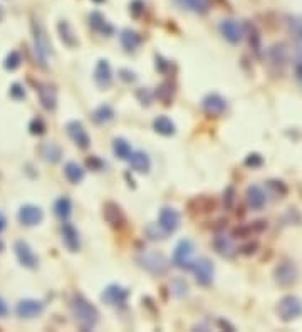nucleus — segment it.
Here are the masks:
<instances>
[{"mask_svg":"<svg viewBox=\"0 0 302 332\" xmlns=\"http://www.w3.org/2000/svg\"><path fill=\"white\" fill-rule=\"evenodd\" d=\"M20 62H22V57L20 54L17 51H12L7 57H5V62H4V68L7 71H15L20 68Z\"/></svg>","mask_w":302,"mask_h":332,"instance_id":"e433bc0d","label":"nucleus"},{"mask_svg":"<svg viewBox=\"0 0 302 332\" xmlns=\"http://www.w3.org/2000/svg\"><path fill=\"white\" fill-rule=\"evenodd\" d=\"M178 4L195 14H207L210 9V0H178Z\"/></svg>","mask_w":302,"mask_h":332,"instance_id":"7c9ffc66","label":"nucleus"},{"mask_svg":"<svg viewBox=\"0 0 302 332\" xmlns=\"http://www.w3.org/2000/svg\"><path fill=\"white\" fill-rule=\"evenodd\" d=\"M44 220V211L35 205H24L19 210V222L26 227H35Z\"/></svg>","mask_w":302,"mask_h":332,"instance_id":"f3484780","label":"nucleus"},{"mask_svg":"<svg viewBox=\"0 0 302 332\" xmlns=\"http://www.w3.org/2000/svg\"><path fill=\"white\" fill-rule=\"evenodd\" d=\"M295 77H297L299 84L302 86V52L295 59Z\"/></svg>","mask_w":302,"mask_h":332,"instance_id":"3c124183","label":"nucleus"},{"mask_svg":"<svg viewBox=\"0 0 302 332\" xmlns=\"http://www.w3.org/2000/svg\"><path fill=\"white\" fill-rule=\"evenodd\" d=\"M270 188H274V191H277L279 195H287V186L282 183V181H269Z\"/></svg>","mask_w":302,"mask_h":332,"instance_id":"49530a36","label":"nucleus"},{"mask_svg":"<svg viewBox=\"0 0 302 332\" xmlns=\"http://www.w3.org/2000/svg\"><path fill=\"white\" fill-rule=\"evenodd\" d=\"M136 262L140 263L141 269H144L153 275H163V274H166L168 269H170L168 258L163 255L161 252H156V250H146V252L140 253Z\"/></svg>","mask_w":302,"mask_h":332,"instance_id":"f03ea898","label":"nucleus"},{"mask_svg":"<svg viewBox=\"0 0 302 332\" xmlns=\"http://www.w3.org/2000/svg\"><path fill=\"white\" fill-rule=\"evenodd\" d=\"M130 297V291L124 287L118 285V283H111L104 289V292L101 294V300L107 305L113 307H124Z\"/></svg>","mask_w":302,"mask_h":332,"instance_id":"0eeeda50","label":"nucleus"},{"mask_svg":"<svg viewBox=\"0 0 302 332\" xmlns=\"http://www.w3.org/2000/svg\"><path fill=\"white\" fill-rule=\"evenodd\" d=\"M119 77L124 82H135L136 81V74L133 71H130V69H121L119 71Z\"/></svg>","mask_w":302,"mask_h":332,"instance_id":"a18cd8bd","label":"nucleus"},{"mask_svg":"<svg viewBox=\"0 0 302 332\" xmlns=\"http://www.w3.org/2000/svg\"><path fill=\"white\" fill-rule=\"evenodd\" d=\"M37 94H39V101L42 107L46 111H54L57 106V93H56V87L52 86L49 82H37Z\"/></svg>","mask_w":302,"mask_h":332,"instance_id":"ddd939ff","label":"nucleus"},{"mask_svg":"<svg viewBox=\"0 0 302 332\" xmlns=\"http://www.w3.org/2000/svg\"><path fill=\"white\" fill-rule=\"evenodd\" d=\"M153 128L161 136H173L175 131H177V126H175V123L168 116H158V118H156L153 121Z\"/></svg>","mask_w":302,"mask_h":332,"instance_id":"393cba45","label":"nucleus"},{"mask_svg":"<svg viewBox=\"0 0 302 332\" xmlns=\"http://www.w3.org/2000/svg\"><path fill=\"white\" fill-rule=\"evenodd\" d=\"M245 165H247V166H250V168H257V166H261V165H262V156H261V154H257V153L249 154V156H247V160H245Z\"/></svg>","mask_w":302,"mask_h":332,"instance_id":"c03bdc74","label":"nucleus"},{"mask_svg":"<svg viewBox=\"0 0 302 332\" xmlns=\"http://www.w3.org/2000/svg\"><path fill=\"white\" fill-rule=\"evenodd\" d=\"M10 96H12L14 99H17V101L26 99V89H24L19 82L12 84V87H10Z\"/></svg>","mask_w":302,"mask_h":332,"instance_id":"79ce46f5","label":"nucleus"},{"mask_svg":"<svg viewBox=\"0 0 302 332\" xmlns=\"http://www.w3.org/2000/svg\"><path fill=\"white\" fill-rule=\"evenodd\" d=\"M173 94H175V89H173V84L171 82H163L156 89V98H158L165 106H170L171 101H173Z\"/></svg>","mask_w":302,"mask_h":332,"instance_id":"72a5a7b5","label":"nucleus"},{"mask_svg":"<svg viewBox=\"0 0 302 332\" xmlns=\"http://www.w3.org/2000/svg\"><path fill=\"white\" fill-rule=\"evenodd\" d=\"M64 174H66V178L69 180V183L77 185L84 180V174L86 173H84V170L77 165V163L69 161V163H66V166H64Z\"/></svg>","mask_w":302,"mask_h":332,"instance_id":"a878e982","label":"nucleus"},{"mask_svg":"<svg viewBox=\"0 0 302 332\" xmlns=\"http://www.w3.org/2000/svg\"><path fill=\"white\" fill-rule=\"evenodd\" d=\"M59 34H60V39H62V42L66 46H69V47H74L77 46V39H76V34H74V30H72V27L69 26L68 22L62 20L59 24Z\"/></svg>","mask_w":302,"mask_h":332,"instance_id":"473e14b6","label":"nucleus"},{"mask_svg":"<svg viewBox=\"0 0 302 332\" xmlns=\"http://www.w3.org/2000/svg\"><path fill=\"white\" fill-rule=\"evenodd\" d=\"M14 252H15L17 260H19V263L22 265V267H26V269H37L39 258L34 253V250L30 249V245L27 244V241L17 240L15 244H14Z\"/></svg>","mask_w":302,"mask_h":332,"instance_id":"1a4fd4ad","label":"nucleus"},{"mask_svg":"<svg viewBox=\"0 0 302 332\" xmlns=\"http://www.w3.org/2000/svg\"><path fill=\"white\" fill-rule=\"evenodd\" d=\"M93 119H94V123H98V124L111 123V121L114 119V109L110 104H102L93 113Z\"/></svg>","mask_w":302,"mask_h":332,"instance_id":"c756f323","label":"nucleus"},{"mask_svg":"<svg viewBox=\"0 0 302 332\" xmlns=\"http://www.w3.org/2000/svg\"><path fill=\"white\" fill-rule=\"evenodd\" d=\"M277 314L284 322H291L294 319L300 317L302 314V300L295 295H286L282 297L277 305Z\"/></svg>","mask_w":302,"mask_h":332,"instance_id":"423d86ee","label":"nucleus"},{"mask_svg":"<svg viewBox=\"0 0 302 332\" xmlns=\"http://www.w3.org/2000/svg\"><path fill=\"white\" fill-rule=\"evenodd\" d=\"M102 216L104 220L110 223V227L121 230L126 225V215L124 211L121 210V207L114 202H107L104 203V208H102Z\"/></svg>","mask_w":302,"mask_h":332,"instance_id":"9b49d317","label":"nucleus"},{"mask_svg":"<svg viewBox=\"0 0 302 332\" xmlns=\"http://www.w3.org/2000/svg\"><path fill=\"white\" fill-rule=\"evenodd\" d=\"M168 68H170V62L163 59L161 56H156V69H160L161 72H165Z\"/></svg>","mask_w":302,"mask_h":332,"instance_id":"603ef678","label":"nucleus"},{"mask_svg":"<svg viewBox=\"0 0 302 332\" xmlns=\"http://www.w3.org/2000/svg\"><path fill=\"white\" fill-rule=\"evenodd\" d=\"M66 129H68L69 138H71L72 143H74L77 148H81V149L89 148L91 138L88 135V131L84 129V126H82L81 121H69L68 126H66Z\"/></svg>","mask_w":302,"mask_h":332,"instance_id":"f8f14e48","label":"nucleus"},{"mask_svg":"<svg viewBox=\"0 0 302 332\" xmlns=\"http://www.w3.org/2000/svg\"><path fill=\"white\" fill-rule=\"evenodd\" d=\"M300 37H302V29H300Z\"/></svg>","mask_w":302,"mask_h":332,"instance_id":"4d7b16f0","label":"nucleus"},{"mask_svg":"<svg viewBox=\"0 0 302 332\" xmlns=\"http://www.w3.org/2000/svg\"><path fill=\"white\" fill-rule=\"evenodd\" d=\"M257 249H258V244H257V241H253V244L250 241V244H247V245L242 247L240 252L244 253V255H252V253L257 252Z\"/></svg>","mask_w":302,"mask_h":332,"instance_id":"8fccbe9b","label":"nucleus"},{"mask_svg":"<svg viewBox=\"0 0 302 332\" xmlns=\"http://www.w3.org/2000/svg\"><path fill=\"white\" fill-rule=\"evenodd\" d=\"M54 213L62 222L69 218L72 213V203L68 196H60L59 200H56V203H54Z\"/></svg>","mask_w":302,"mask_h":332,"instance_id":"bb28decb","label":"nucleus"},{"mask_svg":"<svg viewBox=\"0 0 302 332\" xmlns=\"http://www.w3.org/2000/svg\"><path fill=\"white\" fill-rule=\"evenodd\" d=\"M264 230H267V222L257 220V222H253V223H249V225L237 227V228L233 230V237H237V238H247V237H252V235L262 233Z\"/></svg>","mask_w":302,"mask_h":332,"instance_id":"4be33fe9","label":"nucleus"},{"mask_svg":"<svg viewBox=\"0 0 302 332\" xmlns=\"http://www.w3.org/2000/svg\"><path fill=\"white\" fill-rule=\"evenodd\" d=\"M202 107L208 116H222L227 109V101L220 94H208L202 101Z\"/></svg>","mask_w":302,"mask_h":332,"instance_id":"aec40b11","label":"nucleus"},{"mask_svg":"<svg viewBox=\"0 0 302 332\" xmlns=\"http://www.w3.org/2000/svg\"><path fill=\"white\" fill-rule=\"evenodd\" d=\"M195 244L188 238H183L178 241V245L175 247L173 252V263L175 267L183 269V270H190L193 262H195Z\"/></svg>","mask_w":302,"mask_h":332,"instance_id":"20e7f679","label":"nucleus"},{"mask_svg":"<svg viewBox=\"0 0 302 332\" xmlns=\"http://www.w3.org/2000/svg\"><path fill=\"white\" fill-rule=\"evenodd\" d=\"M146 233L149 235L151 240H165L166 235H168V233L158 225V223H156V225H149V227L146 228Z\"/></svg>","mask_w":302,"mask_h":332,"instance_id":"58836bf2","label":"nucleus"},{"mask_svg":"<svg viewBox=\"0 0 302 332\" xmlns=\"http://www.w3.org/2000/svg\"><path fill=\"white\" fill-rule=\"evenodd\" d=\"M71 314L74 317L76 324L82 330H91L99 322V311L96 309L93 302H89L82 294H74L69 302Z\"/></svg>","mask_w":302,"mask_h":332,"instance_id":"f257e3e1","label":"nucleus"},{"mask_svg":"<svg viewBox=\"0 0 302 332\" xmlns=\"http://www.w3.org/2000/svg\"><path fill=\"white\" fill-rule=\"evenodd\" d=\"M113 151L119 160H130L133 154L131 144L126 141L124 138H116V140L113 141Z\"/></svg>","mask_w":302,"mask_h":332,"instance_id":"c85d7f7f","label":"nucleus"},{"mask_svg":"<svg viewBox=\"0 0 302 332\" xmlns=\"http://www.w3.org/2000/svg\"><path fill=\"white\" fill-rule=\"evenodd\" d=\"M171 291H173L175 295L181 297V295H185L186 291H188V285H186V282L183 279H175L173 283H171Z\"/></svg>","mask_w":302,"mask_h":332,"instance_id":"a19ab883","label":"nucleus"},{"mask_svg":"<svg viewBox=\"0 0 302 332\" xmlns=\"http://www.w3.org/2000/svg\"><path fill=\"white\" fill-rule=\"evenodd\" d=\"M60 238H62L64 247L69 252H77L81 249V240H79V232L76 230V227L69 222H64L60 225Z\"/></svg>","mask_w":302,"mask_h":332,"instance_id":"4468645a","label":"nucleus"},{"mask_svg":"<svg viewBox=\"0 0 302 332\" xmlns=\"http://www.w3.org/2000/svg\"><path fill=\"white\" fill-rule=\"evenodd\" d=\"M245 200H247V205H249V208L262 210L265 207V203H267V195H265V191L261 188V186L252 185L247 188Z\"/></svg>","mask_w":302,"mask_h":332,"instance_id":"412c9836","label":"nucleus"},{"mask_svg":"<svg viewBox=\"0 0 302 332\" xmlns=\"http://www.w3.org/2000/svg\"><path fill=\"white\" fill-rule=\"evenodd\" d=\"M274 277H275V282L279 283L282 287H291L297 282V277H299V272L295 263L291 260H286L279 263L274 270Z\"/></svg>","mask_w":302,"mask_h":332,"instance_id":"6e6552de","label":"nucleus"},{"mask_svg":"<svg viewBox=\"0 0 302 332\" xmlns=\"http://www.w3.org/2000/svg\"><path fill=\"white\" fill-rule=\"evenodd\" d=\"M15 312L22 319H34L44 312V304L35 299H24L17 304Z\"/></svg>","mask_w":302,"mask_h":332,"instance_id":"2eb2a0df","label":"nucleus"},{"mask_svg":"<svg viewBox=\"0 0 302 332\" xmlns=\"http://www.w3.org/2000/svg\"><path fill=\"white\" fill-rule=\"evenodd\" d=\"M119 40L126 52H135L141 44V35L131 29H124L119 35Z\"/></svg>","mask_w":302,"mask_h":332,"instance_id":"5701e85b","label":"nucleus"},{"mask_svg":"<svg viewBox=\"0 0 302 332\" xmlns=\"http://www.w3.org/2000/svg\"><path fill=\"white\" fill-rule=\"evenodd\" d=\"M96 2H104V0H96Z\"/></svg>","mask_w":302,"mask_h":332,"instance_id":"6e6d98bb","label":"nucleus"},{"mask_svg":"<svg viewBox=\"0 0 302 332\" xmlns=\"http://www.w3.org/2000/svg\"><path fill=\"white\" fill-rule=\"evenodd\" d=\"M29 131H30V135H44L46 132V124H44V121H42L40 118H35L30 121V124H29Z\"/></svg>","mask_w":302,"mask_h":332,"instance_id":"ea45409f","label":"nucleus"},{"mask_svg":"<svg viewBox=\"0 0 302 332\" xmlns=\"http://www.w3.org/2000/svg\"><path fill=\"white\" fill-rule=\"evenodd\" d=\"M247 34H249V44L252 47V51L261 57L262 56V37H261V34H258V30L253 26H247Z\"/></svg>","mask_w":302,"mask_h":332,"instance_id":"f704fd0d","label":"nucleus"},{"mask_svg":"<svg viewBox=\"0 0 302 332\" xmlns=\"http://www.w3.org/2000/svg\"><path fill=\"white\" fill-rule=\"evenodd\" d=\"M40 154L42 158L49 163H57L60 160V156H62V151L57 146V144L54 143H46L44 146L40 148Z\"/></svg>","mask_w":302,"mask_h":332,"instance_id":"2f4dec72","label":"nucleus"},{"mask_svg":"<svg viewBox=\"0 0 302 332\" xmlns=\"http://www.w3.org/2000/svg\"><path fill=\"white\" fill-rule=\"evenodd\" d=\"M190 270L193 272V275H195V280H197L198 285H202V287L211 285L213 277H215V265L211 263L210 258H207V257L197 258V260L193 262Z\"/></svg>","mask_w":302,"mask_h":332,"instance_id":"39448f33","label":"nucleus"},{"mask_svg":"<svg viewBox=\"0 0 302 332\" xmlns=\"http://www.w3.org/2000/svg\"><path fill=\"white\" fill-rule=\"evenodd\" d=\"M193 202L197 203V210L195 211H198V213H208V211H213L215 205H217L213 198H208V196L195 198Z\"/></svg>","mask_w":302,"mask_h":332,"instance_id":"c9c22d12","label":"nucleus"},{"mask_svg":"<svg viewBox=\"0 0 302 332\" xmlns=\"http://www.w3.org/2000/svg\"><path fill=\"white\" fill-rule=\"evenodd\" d=\"M4 228H5V216L0 213V232H2Z\"/></svg>","mask_w":302,"mask_h":332,"instance_id":"5fc2aeb1","label":"nucleus"},{"mask_svg":"<svg viewBox=\"0 0 302 332\" xmlns=\"http://www.w3.org/2000/svg\"><path fill=\"white\" fill-rule=\"evenodd\" d=\"M220 34L225 37L230 44H239L245 35V27L242 26L239 20L227 19L220 22Z\"/></svg>","mask_w":302,"mask_h":332,"instance_id":"9d476101","label":"nucleus"},{"mask_svg":"<svg viewBox=\"0 0 302 332\" xmlns=\"http://www.w3.org/2000/svg\"><path fill=\"white\" fill-rule=\"evenodd\" d=\"M213 249L219 255L225 257V258H232L235 257V253L239 252V249L233 244V238H230L225 233H217L213 238Z\"/></svg>","mask_w":302,"mask_h":332,"instance_id":"6ab92c4d","label":"nucleus"},{"mask_svg":"<svg viewBox=\"0 0 302 332\" xmlns=\"http://www.w3.org/2000/svg\"><path fill=\"white\" fill-rule=\"evenodd\" d=\"M89 24H91V27H93L94 30H98V32L102 35H110L113 32V27L107 24L104 17L98 14V12H94V14L89 15Z\"/></svg>","mask_w":302,"mask_h":332,"instance_id":"cd10ccee","label":"nucleus"},{"mask_svg":"<svg viewBox=\"0 0 302 332\" xmlns=\"http://www.w3.org/2000/svg\"><path fill=\"white\" fill-rule=\"evenodd\" d=\"M223 202H225V207L230 208L232 203L235 202V191L233 188H227V191L223 193Z\"/></svg>","mask_w":302,"mask_h":332,"instance_id":"09e8293b","label":"nucleus"},{"mask_svg":"<svg viewBox=\"0 0 302 332\" xmlns=\"http://www.w3.org/2000/svg\"><path fill=\"white\" fill-rule=\"evenodd\" d=\"M94 82L96 86L101 87V89H107L111 86L113 82V71H111V65L107 62L106 59H101L98 60L94 68Z\"/></svg>","mask_w":302,"mask_h":332,"instance_id":"a211bd4d","label":"nucleus"},{"mask_svg":"<svg viewBox=\"0 0 302 332\" xmlns=\"http://www.w3.org/2000/svg\"><path fill=\"white\" fill-rule=\"evenodd\" d=\"M181 223V216L175 208L165 207L160 211V218H158V225L165 230L166 233H173L178 230Z\"/></svg>","mask_w":302,"mask_h":332,"instance_id":"dca6fc26","label":"nucleus"},{"mask_svg":"<svg viewBox=\"0 0 302 332\" xmlns=\"http://www.w3.org/2000/svg\"><path fill=\"white\" fill-rule=\"evenodd\" d=\"M88 166H91V170H96V171H99V170H102V161L98 158V156H91V158H88Z\"/></svg>","mask_w":302,"mask_h":332,"instance_id":"de8ad7c7","label":"nucleus"},{"mask_svg":"<svg viewBox=\"0 0 302 332\" xmlns=\"http://www.w3.org/2000/svg\"><path fill=\"white\" fill-rule=\"evenodd\" d=\"M32 34H34V52H35V59L39 60V64L42 68H47V62H49V57L52 54L51 49V42L47 39V34L44 27L40 26L39 20L32 22Z\"/></svg>","mask_w":302,"mask_h":332,"instance_id":"7ed1b4c3","label":"nucleus"},{"mask_svg":"<svg viewBox=\"0 0 302 332\" xmlns=\"http://www.w3.org/2000/svg\"><path fill=\"white\" fill-rule=\"evenodd\" d=\"M136 96H138V99H140L143 104H146V106H149L151 101H153V94H151L149 91L144 89V87L138 89V91H136Z\"/></svg>","mask_w":302,"mask_h":332,"instance_id":"37998d69","label":"nucleus"},{"mask_svg":"<svg viewBox=\"0 0 302 332\" xmlns=\"http://www.w3.org/2000/svg\"><path fill=\"white\" fill-rule=\"evenodd\" d=\"M9 314V307L5 304V300L0 297V317H5Z\"/></svg>","mask_w":302,"mask_h":332,"instance_id":"864d4df0","label":"nucleus"},{"mask_svg":"<svg viewBox=\"0 0 302 332\" xmlns=\"http://www.w3.org/2000/svg\"><path fill=\"white\" fill-rule=\"evenodd\" d=\"M270 56H272V62L274 64H281L284 65L286 64V60H287V51L284 49V46H275L274 49L270 51Z\"/></svg>","mask_w":302,"mask_h":332,"instance_id":"4c0bfd02","label":"nucleus"},{"mask_svg":"<svg viewBox=\"0 0 302 332\" xmlns=\"http://www.w3.org/2000/svg\"><path fill=\"white\" fill-rule=\"evenodd\" d=\"M130 161V166L138 173H148L151 168V160L144 151H133Z\"/></svg>","mask_w":302,"mask_h":332,"instance_id":"b1692460","label":"nucleus"}]
</instances>
